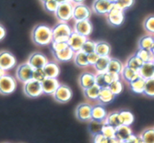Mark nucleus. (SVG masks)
<instances>
[{"instance_id":"nucleus-58","label":"nucleus","mask_w":154,"mask_h":143,"mask_svg":"<svg viewBox=\"0 0 154 143\" xmlns=\"http://www.w3.org/2000/svg\"><path fill=\"white\" fill-rule=\"evenodd\" d=\"M119 143H128V142L127 141H124V142H119Z\"/></svg>"},{"instance_id":"nucleus-18","label":"nucleus","mask_w":154,"mask_h":143,"mask_svg":"<svg viewBox=\"0 0 154 143\" xmlns=\"http://www.w3.org/2000/svg\"><path fill=\"white\" fill-rule=\"evenodd\" d=\"M79 83L82 89H87L95 85V75L89 72L82 73L79 78Z\"/></svg>"},{"instance_id":"nucleus-4","label":"nucleus","mask_w":154,"mask_h":143,"mask_svg":"<svg viewBox=\"0 0 154 143\" xmlns=\"http://www.w3.org/2000/svg\"><path fill=\"white\" fill-rule=\"evenodd\" d=\"M72 8L73 6L71 2L59 4L54 13L55 17L60 22L67 23L71 18H72Z\"/></svg>"},{"instance_id":"nucleus-37","label":"nucleus","mask_w":154,"mask_h":143,"mask_svg":"<svg viewBox=\"0 0 154 143\" xmlns=\"http://www.w3.org/2000/svg\"><path fill=\"white\" fill-rule=\"evenodd\" d=\"M140 136L142 143H154V128L144 130Z\"/></svg>"},{"instance_id":"nucleus-44","label":"nucleus","mask_w":154,"mask_h":143,"mask_svg":"<svg viewBox=\"0 0 154 143\" xmlns=\"http://www.w3.org/2000/svg\"><path fill=\"white\" fill-rule=\"evenodd\" d=\"M59 4L56 0H48L46 2H43V6L45 11L51 13H55Z\"/></svg>"},{"instance_id":"nucleus-33","label":"nucleus","mask_w":154,"mask_h":143,"mask_svg":"<svg viewBox=\"0 0 154 143\" xmlns=\"http://www.w3.org/2000/svg\"><path fill=\"white\" fill-rule=\"evenodd\" d=\"M104 124L110 125L114 128H116L122 125L120 117H119V112H112L107 115L104 121Z\"/></svg>"},{"instance_id":"nucleus-59","label":"nucleus","mask_w":154,"mask_h":143,"mask_svg":"<svg viewBox=\"0 0 154 143\" xmlns=\"http://www.w3.org/2000/svg\"><path fill=\"white\" fill-rule=\"evenodd\" d=\"M46 1H48V0H41V2H42V3L45 2H46Z\"/></svg>"},{"instance_id":"nucleus-31","label":"nucleus","mask_w":154,"mask_h":143,"mask_svg":"<svg viewBox=\"0 0 154 143\" xmlns=\"http://www.w3.org/2000/svg\"><path fill=\"white\" fill-rule=\"evenodd\" d=\"M100 89L101 88L97 85H93L91 88H88L87 89L83 90V93L85 97L87 99L90 100H97L99 97V94H100Z\"/></svg>"},{"instance_id":"nucleus-28","label":"nucleus","mask_w":154,"mask_h":143,"mask_svg":"<svg viewBox=\"0 0 154 143\" xmlns=\"http://www.w3.org/2000/svg\"><path fill=\"white\" fill-rule=\"evenodd\" d=\"M124 66L122 62L118 59L110 58L109 65H108L107 71L108 73H116V74L120 75L122 73V70L123 69Z\"/></svg>"},{"instance_id":"nucleus-22","label":"nucleus","mask_w":154,"mask_h":143,"mask_svg":"<svg viewBox=\"0 0 154 143\" xmlns=\"http://www.w3.org/2000/svg\"><path fill=\"white\" fill-rule=\"evenodd\" d=\"M46 78H53L57 79L60 74V69L58 65L54 62H48L43 68Z\"/></svg>"},{"instance_id":"nucleus-3","label":"nucleus","mask_w":154,"mask_h":143,"mask_svg":"<svg viewBox=\"0 0 154 143\" xmlns=\"http://www.w3.org/2000/svg\"><path fill=\"white\" fill-rule=\"evenodd\" d=\"M17 83L14 77L9 75H4L0 78V94L9 95L16 89Z\"/></svg>"},{"instance_id":"nucleus-12","label":"nucleus","mask_w":154,"mask_h":143,"mask_svg":"<svg viewBox=\"0 0 154 143\" xmlns=\"http://www.w3.org/2000/svg\"><path fill=\"white\" fill-rule=\"evenodd\" d=\"M17 60L15 57L8 51H2L0 52V68L7 71L15 66Z\"/></svg>"},{"instance_id":"nucleus-6","label":"nucleus","mask_w":154,"mask_h":143,"mask_svg":"<svg viewBox=\"0 0 154 143\" xmlns=\"http://www.w3.org/2000/svg\"><path fill=\"white\" fill-rule=\"evenodd\" d=\"M23 93L29 97L35 98L43 94L42 88V83L34 79L24 83L23 85Z\"/></svg>"},{"instance_id":"nucleus-34","label":"nucleus","mask_w":154,"mask_h":143,"mask_svg":"<svg viewBox=\"0 0 154 143\" xmlns=\"http://www.w3.org/2000/svg\"><path fill=\"white\" fill-rule=\"evenodd\" d=\"M135 55H137L143 63L154 61V56L151 50L139 48L137 52L135 53Z\"/></svg>"},{"instance_id":"nucleus-5","label":"nucleus","mask_w":154,"mask_h":143,"mask_svg":"<svg viewBox=\"0 0 154 143\" xmlns=\"http://www.w3.org/2000/svg\"><path fill=\"white\" fill-rule=\"evenodd\" d=\"M106 20L111 26H121L124 21V11L114 4L113 7L106 14Z\"/></svg>"},{"instance_id":"nucleus-60","label":"nucleus","mask_w":154,"mask_h":143,"mask_svg":"<svg viewBox=\"0 0 154 143\" xmlns=\"http://www.w3.org/2000/svg\"><path fill=\"white\" fill-rule=\"evenodd\" d=\"M153 63H154V61H153Z\"/></svg>"},{"instance_id":"nucleus-40","label":"nucleus","mask_w":154,"mask_h":143,"mask_svg":"<svg viewBox=\"0 0 154 143\" xmlns=\"http://www.w3.org/2000/svg\"><path fill=\"white\" fill-rule=\"evenodd\" d=\"M111 92L114 94L115 96L119 95L123 90V85H122V82L120 80H116L112 82L110 85L108 87Z\"/></svg>"},{"instance_id":"nucleus-8","label":"nucleus","mask_w":154,"mask_h":143,"mask_svg":"<svg viewBox=\"0 0 154 143\" xmlns=\"http://www.w3.org/2000/svg\"><path fill=\"white\" fill-rule=\"evenodd\" d=\"M34 69L28 63L20 64L16 70V77L20 82L26 83L32 80Z\"/></svg>"},{"instance_id":"nucleus-48","label":"nucleus","mask_w":154,"mask_h":143,"mask_svg":"<svg viewBox=\"0 0 154 143\" xmlns=\"http://www.w3.org/2000/svg\"><path fill=\"white\" fill-rule=\"evenodd\" d=\"M87 57H88V64H89L90 66H94V64H95V63H97V60H98L100 56H99L97 53L93 52L91 53V54H87Z\"/></svg>"},{"instance_id":"nucleus-51","label":"nucleus","mask_w":154,"mask_h":143,"mask_svg":"<svg viewBox=\"0 0 154 143\" xmlns=\"http://www.w3.org/2000/svg\"><path fill=\"white\" fill-rule=\"evenodd\" d=\"M5 35H6V31L5 27L2 24H0V41H2L5 38Z\"/></svg>"},{"instance_id":"nucleus-39","label":"nucleus","mask_w":154,"mask_h":143,"mask_svg":"<svg viewBox=\"0 0 154 143\" xmlns=\"http://www.w3.org/2000/svg\"><path fill=\"white\" fill-rule=\"evenodd\" d=\"M143 94L148 97H154V78L146 80Z\"/></svg>"},{"instance_id":"nucleus-16","label":"nucleus","mask_w":154,"mask_h":143,"mask_svg":"<svg viewBox=\"0 0 154 143\" xmlns=\"http://www.w3.org/2000/svg\"><path fill=\"white\" fill-rule=\"evenodd\" d=\"M93 30V26L90 20H83L79 21H75V26H74V32L80 35L88 37L91 34Z\"/></svg>"},{"instance_id":"nucleus-11","label":"nucleus","mask_w":154,"mask_h":143,"mask_svg":"<svg viewBox=\"0 0 154 143\" xmlns=\"http://www.w3.org/2000/svg\"><path fill=\"white\" fill-rule=\"evenodd\" d=\"M91 9L83 4H76L72 8V18L75 21L88 20L91 16Z\"/></svg>"},{"instance_id":"nucleus-25","label":"nucleus","mask_w":154,"mask_h":143,"mask_svg":"<svg viewBox=\"0 0 154 143\" xmlns=\"http://www.w3.org/2000/svg\"><path fill=\"white\" fill-rule=\"evenodd\" d=\"M115 97L116 96L111 92V91L108 88H101L97 100H98L102 105L108 104V103H110L111 102L113 101Z\"/></svg>"},{"instance_id":"nucleus-54","label":"nucleus","mask_w":154,"mask_h":143,"mask_svg":"<svg viewBox=\"0 0 154 143\" xmlns=\"http://www.w3.org/2000/svg\"><path fill=\"white\" fill-rule=\"evenodd\" d=\"M85 0H71V2H74L75 4H81L84 2Z\"/></svg>"},{"instance_id":"nucleus-9","label":"nucleus","mask_w":154,"mask_h":143,"mask_svg":"<svg viewBox=\"0 0 154 143\" xmlns=\"http://www.w3.org/2000/svg\"><path fill=\"white\" fill-rule=\"evenodd\" d=\"M52 96L53 98L58 103H65L71 100L72 93L71 88L68 85H60Z\"/></svg>"},{"instance_id":"nucleus-2","label":"nucleus","mask_w":154,"mask_h":143,"mask_svg":"<svg viewBox=\"0 0 154 143\" xmlns=\"http://www.w3.org/2000/svg\"><path fill=\"white\" fill-rule=\"evenodd\" d=\"M72 32L70 26L67 23L60 22L52 28L53 41L67 42Z\"/></svg>"},{"instance_id":"nucleus-7","label":"nucleus","mask_w":154,"mask_h":143,"mask_svg":"<svg viewBox=\"0 0 154 143\" xmlns=\"http://www.w3.org/2000/svg\"><path fill=\"white\" fill-rule=\"evenodd\" d=\"M120 75L116 73H97L95 75V84L100 88H108L112 82L119 80Z\"/></svg>"},{"instance_id":"nucleus-10","label":"nucleus","mask_w":154,"mask_h":143,"mask_svg":"<svg viewBox=\"0 0 154 143\" xmlns=\"http://www.w3.org/2000/svg\"><path fill=\"white\" fill-rule=\"evenodd\" d=\"M86 40L87 37L72 31L68 39L67 43L69 48L75 53L77 51H81L82 45Z\"/></svg>"},{"instance_id":"nucleus-24","label":"nucleus","mask_w":154,"mask_h":143,"mask_svg":"<svg viewBox=\"0 0 154 143\" xmlns=\"http://www.w3.org/2000/svg\"><path fill=\"white\" fill-rule=\"evenodd\" d=\"M145 82H146V80H145L144 79H143L142 77H140V76H139L138 78H137V79H134V81L130 82V88H131V91L134 93H135V94H143Z\"/></svg>"},{"instance_id":"nucleus-47","label":"nucleus","mask_w":154,"mask_h":143,"mask_svg":"<svg viewBox=\"0 0 154 143\" xmlns=\"http://www.w3.org/2000/svg\"><path fill=\"white\" fill-rule=\"evenodd\" d=\"M46 79L45 73H44L43 69H35L33 72V76H32V79L35 81H38L39 82H42Z\"/></svg>"},{"instance_id":"nucleus-38","label":"nucleus","mask_w":154,"mask_h":143,"mask_svg":"<svg viewBox=\"0 0 154 143\" xmlns=\"http://www.w3.org/2000/svg\"><path fill=\"white\" fill-rule=\"evenodd\" d=\"M100 133L107 139L116 138V128L106 124H103Z\"/></svg>"},{"instance_id":"nucleus-32","label":"nucleus","mask_w":154,"mask_h":143,"mask_svg":"<svg viewBox=\"0 0 154 143\" xmlns=\"http://www.w3.org/2000/svg\"><path fill=\"white\" fill-rule=\"evenodd\" d=\"M154 45V36L151 34L142 36L138 42L139 48L151 50Z\"/></svg>"},{"instance_id":"nucleus-19","label":"nucleus","mask_w":154,"mask_h":143,"mask_svg":"<svg viewBox=\"0 0 154 143\" xmlns=\"http://www.w3.org/2000/svg\"><path fill=\"white\" fill-rule=\"evenodd\" d=\"M107 116V112L104 106L102 104H97L92 106L91 110V120L97 121H104Z\"/></svg>"},{"instance_id":"nucleus-45","label":"nucleus","mask_w":154,"mask_h":143,"mask_svg":"<svg viewBox=\"0 0 154 143\" xmlns=\"http://www.w3.org/2000/svg\"><path fill=\"white\" fill-rule=\"evenodd\" d=\"M134 0H117L115 5H117L119 8L125 11V10L131 8L134 5Z\"/></svg>"},{"instance_id":"nucleus-53","label":"nucleus","mask_w":154,"mask_h":143,"mask_svg":"<svg viewBox=\"0 0 154 143\" xmlns=\"http://www.w3.org/2000/svg\"><path fill=\"white\" fill-rule=\"evenodd\" d=\"M58 4L66 3V2H71V0H56Z\"/></svg>"},{"instance_id":"nucleus-42","label":"nucleus","mask_w":154,"mask_h":143,"mask_svg":"<svg viewBox=\"0 0 154 143\" xmlns=\"http://www.w3.org/2000/svg\"><path fill=\"white\" fill-rule=\"evenodd\" d=\"M95 48H96V42L90 39H87L85 41V43L83 44L82 47L81 51H83L85 54H88L91 53L95 52Z\"/></svg>"},{"instance_id":"nucleus-57","label":"nucleus","mask_w":154,"mask_h":143,"mask_svg":"<svg viewBox=\"0 0 154 143\" xmlns=\"http://www.w3.org/2000/svg\"><path fill=\"white\" fill-rule=\"evenodd\" d=\"M151 51H152V54H153V56H154V45H153V46L152 47V48H151Z\"/></svg>"},{"instance_id":"nucleus-49","label":"nucleus","mask_w":154,"mask_h":143,"mask_svg":"<svg viewBox=\"0 0 154 143\" xmlns=\"http://www.w3.org/2000/svg\"><path fill=\"white\" fill-rule=\"evenodd\" d=\"M107 138L104 136L101 133L93 136V143H106Z\"/></svg>"},{"instance_id":"nucleus-13","label":"nucleus","mask_w":154,"mask_h":143,"mask_svg":"<svg viewBox=\"0 0 154 143\" xmlns=\"http://www.w3.org/2000/svg\"><path fill=\"white\" fill-rule=\"evenodd\" d=\"M92 106L88 103H81L75 109V116L81 121H87L91 120Z\"/></svg>"},{"instance_id":"nucleus-26","label":"nucleus","mask_w":154,"mask_h":143,"mask_svg":"<svg viewBox=\"0 0 154 143\" xmlns=\"http://www.w3.org/2000/svg\"><path fill=\"white\" fill-rule=\"evenodd\" d=\"M120 75L122 77V79L125 81H126L127 82H128V83H130V82L134 81V79H136L140 76L137 71L134 70V69L128 67L127 66H124Z\"/></svg>"},{"instance_id":"nucleus-17","label":"nucleus","mask_w":154,"mask_h":143,"mask_svg":"<svg viewBox=\"0 0 154 143\" xmlns=\"http://www.w3.org/2000/svg\"><path fill=\"white\" fill-rule=\"evenodd\" d=\"M41 83H42L43 94L47 95H52L60 85L58 80L53 78H46Z\"/></svg>"},{"instance_id":"nucleus-55","label":"nucleus","mask_w":154,"mask_h":143,"mask_svg":"<svg viewBox=\"0 0 154 143\" xmlns=\"http://www.w3.org/2000/svg\"><path fill=\"white\" fill-rule=\"evenodd\" d=\"M5 74V71L3 70L2 68H0V78L2 77V76H4Z\"/></svg>"},{"instance_id":"nucleus-52","label":"nucleus","mask_w":154,"mask_h":143,"mask_svg":"<svg viewBox=\"0 0 154 143\" xmlns=\"http://www.w3.org/2000/svg\"><path fill=\"white\" fill-rule=\"evenodd\" d=\"M119 142L118 141L116 138L112 139H107V141H106V143H119Z\"/></svg>"},{"instance_id":"nucleus-15","label":"nucleus","mask_w":154,"mask_h":143,"mask_svg":"<svg viewBox=\"0 0 154 143\" xmlns=\"http://www.w3.org/2000/svg\"><path fill=\"white\" fill-rule=\"evenodd\" d=\"M114 4L107 0H94L92 5L93 11L99 15H105L107 14Z\"/></svg>"},{"instance_id":"nucleus-56","label":"nucleus","mask_w":154,"mask_h":143,"mask_svg":"<svg viewBox=\"0 0 154 143\" xmlns=\"http://www.w3.org/2000/svg\"><path fill=\"white\" fill-rule=\"evenodd\" d=\"M107 1H109V2H112V3H113V4H115L116 2H117V0H107Z\"/></svg>"},{"instance_id":"nucleus-14","label":"nucleus","mask_w":154,"mask_h":143,"mask_svg":"<svg viewBox=\"0 0 154 143\" xmlns=\"http://www.w3.org/2000/svg\"><path fill=\"white\" fill-rule=\"evenodd\" d=\"M48 62V58L43 54L39 52H35L29 56L27 63L35 69H42Z\"/></svg>"},{"instance_id":"nucleus-27","label":"nucleus","mask_w":154,"mask_h":143,"mask_svg":"<svg viewBox=\"0 0 154 143\" xmlns=\"http://www.w3.org/2000/svg\"><path fill=\"white\" fill-rule=\"evenodd\" d=\"M111 52V46L106 42H96L95 53L100 57H109Z\"/></svg>"},{"instance_id":"nucleus-20","label":"nucleus","mask_w":154,"mask_h":143,"mask_svg":"<svg viewBox=\"0 0 154 143\" xmlns=\"http://www.w3.org/2000/svg\"><path fill=\"white\" fill-rule=\"evenodd\" d=\"M131 134L132 130L130 126L122 124L116 128V139L119 142L126 141L131 136Z\"/></svg>"},{"instance_id":"nucleus-23","label":"nucleus","mask_w":154,"mask_h":143,"mask_svg":"<svg viewBox=\"0 0 154 143\" xmlns=\"http://www.w3.org/2000/svg\"><path fill=\"white\" fill-rule=\"evenodd\" d=\"M53 56L57 60L60 62H67L73 58L75 52L69 46L65 49L57 52H52Z\"/></svg>"},{"instance_id":"nucleus-29","label":"nucleus","mask_w":154,"mask_h":143,"mask_svg":"<svg viewBox=\"0 0 154 143\" xmlns=\"http://www.w3.org/2000/svg\"><path fill=\"white\" fill-rule=\"evenodd\" d=\"M110 57H100L97 63L94 64V67L97 73H106L107 71L108 65H109Z\"/></svg>"},{"instance_id":"nucleus-43","label":"nucleus","mask_w":154,"mask_h":143,"mask_svg":"<svg viewBox=\"0 0 154 143\" xmlns=\"http://www.w3.org/2000/svg\"><path fill=\"white\" fill-rule=\"evenodd\" d=\"M143 27L146 32L151 35H154V15L149 16L145 19Z\"/></svg>"},{"instance_id":"nucleus-41","label":"nucleus","mask_w":154,"mask_h":143,"mask_svg":"<svg viewBox=\"0 0 154 143\" xmlns=\"http://www.w3.org/2000/svg\"><path fill=\"white\" fill-rule=\"evenodd\" d=\"M104 121H97L91 120L89 125V130L93 136L101 132V128L103 127Z\"/></svg>"},{"instance_id":"nucleus-21","label":"nucleus","mask_w":154,"mask_h":143,"mask_svg":"<svg viewBox=\"0 0 154 143\" xmlns=\"http://www.w3.org/2000/svg\"><path fill=\"white\" fill-rule=\"evenodd\" d=\"M140 77L145 80L154 78V63L153 62H147L143 63L140 69L138 71Z\"/></svg>"},{"instance_id":"nucleus-1","label":"nucleus","mask_w":154,"mask_h":143,"mask_svg":"<svg viewBox=\"0 0 154 143\" xmlns=\"http://www.w3.org/2000/svg\"><path fill=\"white\" fill-rule=\"evenodd\" d=\"M32 42L38 46H45L53 41L52 29L45 24H38L32 31Z\"/></svg>"},{"instance_id":"nucleus-50","label":"nucleus","mask_w":154,"mask_h":143,"mask_svg":"<svg viewBox=\"0 0 154 143\" xmlns=\"http://www.w3.org/2000/svg\"><path fill=\"white\" fill-rule=\"evenodd\" d=\"M128 143H142L141 139H140V136H136L134 134H131V136L126 140Z\"/></svg>"},{"instance_id":"nucleus-46","label":"nucleus","mask_w":154,"mask_h":143,"mask_svg":"<svg viewBox=\"0 0 154 143\" xmlns=\"http://www.w3.org/2000/svg\"><path fill=\"white\" fill-rule=\"evenodd\" d=\"M51 45V50H52V52H57V51H60L69 46L67 42H55V41H52Z\"/></svg>"},{"instance_id":"nucleus-35","label":"nucleus","mask_w":154,"mask_h":143,"mask_svg":"<svg viewBox=\"0 0 154 143\" xmlns=\"http://www.w3.org/2000/svg\"><path fill=\"white\" fill-rule=\"evenodd\" d=\"M143 64V62L142 61L137 55L134 54V55L131 56V57H130L129 58H128V60H127V63L125 66H127L128 67L131 68V69L138 72L139 69H140V67H141Z\"/></svg>"},{"instance_id":"nucleus-30","label":"nucleus","mask_w":154,"mask_h":143,"mask_svg":"<svg viewBox=\"0 0 154 143\" xmlns=\"http://www.w3.org/2000/svg\"><path fill=\"white\" fill-rule=\"evenodd\" d=\"M74 63L77 66L79 67H86L89 66L88 62V57H87V54L84 53L83 51H77L74 54Z\"/></svg>"},{"instance_id":"nucleus-36","label":"nucleus","mask_w":154,"mask_h":143,"mask_svg":"<svg viewBox=\"0 0 154 143\" xmlns=\"http://www.w3.org/2000/svg\"><path fill=\"white\" fill-rule=\"evenodd\" d=\"M119 117H120L122 124L126 125V126H131L134 121V115L129 111L123 110V111L119 112Z\"/></svg>"}]
</instances>
